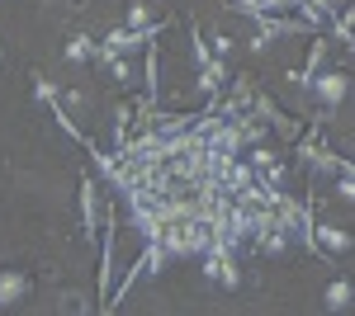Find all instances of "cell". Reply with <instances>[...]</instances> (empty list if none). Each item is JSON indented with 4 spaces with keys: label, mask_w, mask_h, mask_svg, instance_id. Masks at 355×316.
Wrapping results in <instances>:
<instances>
[{
    "label": "cell",
    "mask_w": 355,
    "mask_h": 316,
    "mask_svg": "<svg viewBox=\"0 0 355 316\" xmlns=\"http://www.w3.org/2000/svg\"><path fill=\"white\" fill-rule=\"evenodd\" d=\"M308 95L322 100L327 109H341V100L351 95V71H322V76H313V90Z\"/></svg>",
    "instance_id": "obj_4"
},
{
    "label": "cell",
    "mask_w": 355,
    "mask_h": 316,
    "mask_svg": "<svg viewBox=\"0 0 355 316\" xmlns=\"http://www.w3.org/2000/svg\"><path fill=\"white\" fill-rule=\"evenodd\" d=\"M194 62H199V90L209 109H218V90L227 85V62L214 53V43H204V33H194Z\"/></svg>",
    "instance_id": "obj_1"
},
{
    "label": "cell",
    "mask_w": 355,
    "mask_h": 316,
    "mask_svg": "<svg viewBox=\"0 0 355 316\" xmlns=\"http://www.w3.org/2000/svg\"><path fill=\"white\" fill-rule=\"evenodd\" d=\"M327 57H331V38H313L308 43V62H303V76H308V90H313V76H322L327 71Z\"/></svg>",
    "instance_id": "obj_5"
},
{
    "label": "cell",
    "mask_w": 355,
    "mask_h": 316,
    "mask_svg": "<svg viewBox=\"0 0 355 316\" xmlns=\"http://www.w3.org/2000/svg\"><path fill=\"white\" fill-rule=\"evenodd\" d=\"M95 48H100V43H95L90 33H76V38L67 43V62H85V57H95Z\"/></svg>",
    "instance_id": "obj_8"
},
{
    "label": "cell",
    "mask_w": 355,
    "mask_h": 316,
    "mask_svg": "<svg viewBox=\"0 0 355 316\" xmlns=\"http://www.w3.org/2000/svg\"><path fill=\"white\" fill-rule=\"evenodd\" d=\"M351 245H355V236H351V232H341L336 222H313V241H308V250H313L318 260H322V250H327V255H346Z\"/></svg>",
    "instance_id": "obj_3"
},
{
    "label": "cell",
    "mask_w": 355,
    "mask_h": 316,
    "mask_svg": "<svg viewBox=\"0 0 355 316\" xmlns=\"http://www.w3.org/2000/svg\"><path fill=\"white\" fill-rule=\"evenodd\" d=\"M128 28H152V0H133L128 5Z\"/></svg>",
    "instance_id": "obj_9"
},
{
    "label": "cell",
    "mask_w": 355,
    "mask_h": 316,
    "mask_svg": "<svg viewBox=\"0 0 355 316\" xmlns=\"http://www.w3.org/2000/svg\"><path fill=\"white\" fill-rule=\"evenodd\" d=\"M351 302H355V288L346 279H331L327 292H322V307H327V312H341V307H351Z\"/></svg>",
    "instance_id": "obj_7"
},
{
    "label": "cell",
    "mask_w": 355,
    "mask_h": 316,
    "mask_svg": "<svg viewBox=\"0 0 355 316\" xmlns=\"http://www.w3.org/2000/svg\"><path fill=\"white\" fill-rule=\"evenodd\" d=\"M62 312H90V302H85L81 292H62V302H57Z\"/></svg>",
    "instance_id": "obj_11"
},
{
    "label": "cell",
    "mask_w": 355,
    "mask_h": 316,
    "mask_svg": "<svg viewBox=\"0 0 355 316\" xmlns=\"http://www.w3.org/2000/svg\"><path fill=\"white\" fill-rule=\"evenodd\" d=\"M105 227V203H100V180H81V236L95 241V232Z\"/></svg>",
    "instance_id": "obj_2"
},
{
    "label": "cell",
    "mask_w": 355,
    "mask_h": 316,
    "mask_svg": "<svg viewBox=\"0 0 355 316\" xmlns=\"http://www.w3.org/2000/svg\"><path fill=\"white\" fill-rule=\"evenodd\" d=\"M251 165H256V170H266V175H270V170H279V165H275V151H270V147H261V142L251 147Z\"/></svg>",
    "instance_id": "obj_10"
},
{
    "label": "cell",
    "mask_w": 355,
    "mask_h": 316,
    "mask_svg": "<svg viewBox=\"0 0 355 316\" xmlns=\"http://www.w3.org/2000/svg\"><path fill=\"white\" fill-rule=\"evenodd\" d=\"M214 53H218L223 62H227V57L237 53V48H232V38H223V33H214Z\"/></svg>",
    "instance_id": "obj_12"
},
{
    "label": "cell",
    "mask_w": 355,
    "mask_h": 316,
    "mask_svg": "<svg viewBox=\"0 0 355 316\" xmlns=\"http://www.w3.org/2000/svg\"><path fill=\"white\" fill-rule=\"evenodd\" d=\"M24 292H28V279H24V274H15V269H0V307L19 302Z\"/></svg>",
    "instance_id": "obj_6"
}]
</instances>
